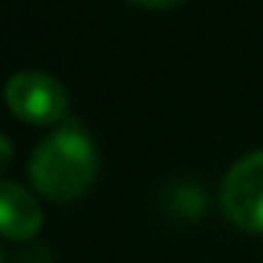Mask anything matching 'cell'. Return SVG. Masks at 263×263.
Listing matches in <instances>:
<instances>
[{"label":"cell","mask_w":263,"mask_h":263,"mask_svg":"<svg viewBox=\"0 0 263 263\" xmlns=\"http://www.w3.org/2000/svg\"><path fill=\"white\" fill-rule=\"evenodd\" d=\"M0 149H4V152H0V161L7 164V161H10V140H7V137H0Z\"/></svg>","instance_id":"5"},{"label":"cell","mask_w":263,"mask_h":263,"mask_svg":"<svg viewBox=\"0 0 263 263\" xmlns=\"http://www.w3.org/2000/svg\"><path fill=\"white\" fill-rule=\"evenodd\" d=\"M41 226L37 198L16 180L0 183V229L7 238H28Z\"/></svg>","instance_id":"4"},{"label":"cell","mask_w":263,"mask_h":263,"mask_svg":"<svg viewBox=\"0 0 263 263\" xmlns=\"http://www.w3.org/2000/svg\"><path fill=\"white\" fill-rule=\"evenodd\" d=\"M220 204L235 226L263 232V149L232 161L220 186Z\"/></svg>","instance_id":"2"},{"label":"cell","mask_w":263,"mask_h":263,"mask_svg":"<svg viewBox=\"0 0 263 263\" xmlns=\"http://www.w3.org/2000/svg\"><path fill=\"white\" fill-rule=\"evenodd\" d=\"M7 105L31 124H53L65 115L68 108V93L65 87L41 68H22L7 81Z\"/></svg>","instance_id":"3"},{"label":"cell","mask_w":263,"mask_h":263,"mask_svg":"<svg viewBox=\"0 0 263 263\" xmlns=\"http://www.w3.org/2000/svg\"><path fill=\"white\" fill-rule=\"evenodd\" d=\"M96 167H99L96 146L81 127V121H62L34 146L28 158L31 183L56 201L78 198L93 183Z\"/></svg>","instance_id":"1"}]
</instances>
